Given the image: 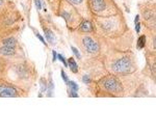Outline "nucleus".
I'll use <instances>...</instances> for the list:
<instances>
[{"mask_svg":"<svg viewBox=\"0 0 156 138\" xmlns=\"http://www.w3.org/2000/svg\"><path fill=\"white\" fill-rule=\"evenodd\" d=\"M79 29L84 32H91L93 30V25L90 21H83L81 24H80Z\"/></svg>","mask_w":156,"mask_h":138,"instance_id":"7","label":"nucleus"},{"mask_svg":"<svg viewBox=\"0 0 156 138\" xmlns=\"http://www.w3.org/2000/svg\"><path fill=\"white\" fill-rule=\"evenodd\" d=\"M146 45V37L145 35H140L138 40V49H143Z\"/></svg>","mask_w":156,"mask_h":138,"instance_id":"9","label":"nucleus"},{"mask_svg":"<svg viewBox=\"0 0 156 138\" xmlns=\"http://www.w3.org/2000/svg\"><path fill=\"white\" fill-rule=\"evenodd\" d=\"M2 3H3V0H0V5H2Z\"/></svg>","mask_w":156,"mask_h":138,"instance_id":"24","label":"nucleus"},{"mask_svg":"<svg viewBox=\"0 0 156 138\" xmlns=\"http://www.w3.org/2000/svg\"><path fill=\"white\" fill-rule=\"evenodd\" d=\"M57 57H58V59L64 64V66H68V64H67V61H66V59H65V57L61 54H57Z\"/></svg>","mask_w":156,"mask_h":138,"instance_id":"14","label":"nucleus"},{"mask_svg":"<svg viewBox=\"0 0 156 138\" xmlns=\"http://www.w3.org/2000/svg\"><path fill=\"white\" fill-rule=\"evenodd\" d=\"M52 54H53V61L56 60V57H57V54H56L55 51H52Z\"/></svg>","mask_w":156,"mask_h":138,"instance_id":"22","label":"nucleus"},{"mask_svg":"<svg viewBox=\"0 0 156 138\" xmlns=\"http://www.w3.org/2000/svg\"><path fill=\"white\" fill-rule=\"evenodd\" d=\"M101 84H102V86L104 87V89L108 90V91H119V90L121 89L120 82L116 80V78L112 77V76L104 78V79L102 80Z\"/></svg>","mask_w":156,"mask_h":138,"instance_id":"3","label":"nucleus"},{"mask_svg":"<svg viewBox=\"0 0 156 138\" xmlns=\"http://www.w3.org/2000/svg\"><path fill=\"white\" fill-rule=\"evenodd\" d=\"M82 44L84 46L85 50L89 52V53H97L99 50V45L97 44L96 41H94L92 37H83L82 40Z\"/></svg>","mask_w":156,"mask_h":138,"instance_id":"4","label":"nucleus"},{"mask_svg":"<svg viewBox=\"0 0 156 138\" xmlns=\"http://www.w3.org/2000/svg\"><path fill=\"white\" fill-rule=\"evenodd\" d=\"M72 51H73V53H74L75 55H76L77 57H78V58H80V53H79V51L77 50V49L75 48V47H72Z\"/></svg>","mask_w":156,"mask_h":138,"instance_id":"16","label":"nucleus"},{"mask_svg":"<svg viewBox=\"0 0 156 138\" xmlns=\"http://www.w3.org/2000/svg\"><path fill=\"white\" fill-rule=\"evenodd\" d=\"M67 84L69 85L70 90H74V91H77V90H78V85H77L74 81H68Z\"/></svg>","mask_w":156,"mask_h":138,"instance_id":"11","label":"nucleus"},{"mask_svg":"<svg viewBox=\"0 0 156 138\" xmlns=\"http://www.w3.org/2000/svg\"><path fill=\"white\" fill-rule=\"evenodd\" d=\"M73 3H76V4H79V3L82 2V0H71Z\"/></svg>","mask_w":156,"mask_h":138,"instance_id":"23","label":"nucleus"},{"mask_svg":"<svg viewBox=\"0 0 156 138\" xmlns=\"http://www.w3.org/2000/svg\"><path fill=\"white\" fill-rule=\"evenodd\" d=\"M48 88H49V93H48V96L50 97L51 93H51V90H53V82H50V84H49V87H48Z\"/></svg>","mask_w":156,"mask_h":138,"instance_id":"21","label":"nucleus"},{"mask_svg":"<svg viewBox=\"0 0 156 138\" xmlns=\"http://www.w3.org/2000/svg\"><path fill=\"white\" fill-rule=\"evenodd\" d=\"M37 37H39V40H40L41 42H42V43H44V45H46V46H47V43H46L45 39H44V37H43L42 35H41V34H39V33H37Z\"/></svg>","mask_w":156,"mask_h":138,"instance_id":"19","label":"nucleus"},{"mask_svg":"<svg viewBox=\"0 0 156 138\" xmlns=\"http://www.w3.org/2000/svg\"><path fill=\"white\" fill-rule=\"evenodd\" d=\"M112 68H114V72L125 74V73L130 72V70H131V62H130V60L127 57H123V58L116 61V64H114Z\"/></svg>","mask_w":156,"mask_h":138,"instance_id":"2","label":"nucleus"},{"mask_svg":"<svg viewBox=\"0 0 156 138\" xmlns=\"http://www.w3.org/2000/svg\"><path fill=\"white\" fill-rule=\"evenodd\" d=\"M44 32H45L46 39L48 40L49 43H53L54 42V37H53V33L50 31L49 29H44Z\"/></svg>","mask_w":156,"mask_h":138,"instance_id":"10","label":"nucleus"},{"mask_svg":"<svg viewBox=\"0 0 156 138\" xmlns=\"http://www.w3.org/2000/svg\"><path fill=\"white\" fill-rule=\"evenodd\" d=\"M16 45H17L16 39L7 37V39H5V40L3 41L2 47L0 48V53L5 56L14 55L15 52H16Z\"/></svg>","mask_w":156,"mask_h":138,"instance_id":"1","label":"nucleus"},{"mask_svg":"<svg viewBox=\"0 0 156 138\" xmlns=\"http://www.w3.org/2000/svg\"><path fill=\"white\" fill-rule=\"evenodd\" d=\"M61 77H63V79H64V81L65 82H68V77H67V75H66V73H65V71L64 70H61Z\"/></svg>","mask_w":156,"mask_h":138,"instance_id":"17","label":"nucleus"},{"mask_svg":"<svg viewBox=\"0 0 156 138\" xmlns=\"http://www.w3.org/2000/svg\"><path fill=\"white\" fill-rule=\"evenodd\" d=\"M91 6H92L93 11L99 13L104 9L105 2H104V0H91Z\"/></svg>","mask_w":156,"mask_h":138,"instance_id":"6","label":"nucleus"},{"mask_svg":"<svg viewBox=\"0 0 156 138\" xmlns=\"http://www.w3.org/2000/svg\"><path fill=\"white\" fill-rule=\"evenodd\" d=\"M17 90L8 85H1L0 86V97H16Z\"/></svg>","mask_w":156,"mask_h":138,"instance_id":"5","label":"nucleus"},{"mask_svg":"<svg viewBox=\"0 0 156 138\" xmlns=\"http://www.w3.org/2000/svg\"><path fill=\"white\" fill-rule=\"evenodd\" d=\"M35 5H37V9H41V7H42V3H41L40 0H35Z\"/></svg>","mask_w":156,"mask_h":138,"instance_id":"20","label":"nucleus"},{"mask_svg":"<svg viewBox=\"0 0 156 138\" xmlns=\"http://www.w3.org/2000/svg\"><path fill=\"white\" fill-rule=\"evenodd\" d=\"M82 81H83L84 83H90L91 79H90V77H89L87 75H85V76H83V77H82Z\"/></svg>","mask_w":156,"mask_h":138,"instance_id":"18","label":"nucleus"},{"mask_svg":"<svg viewBox=\"0 0 156 138\" xmlns=\"http://www.w3.org/2000/svg\"><path fill=\"white\" fill-rule=\"evenodd\" d=\"M68 62H69L68 66H69V68L71 69V71L76 74V73L78 72V66H77V64H76V61H75V59L72 58V57H70L69 60H68Z\"/></svg>","mask_w":156,"mask_h":138,"instance_id":"8","label":"nucleus"},{"mask_svg":"<svg viewBox=\"0 0 156 138\" xmlns=\"http://www.w3.org/2000/svg\"><path fill=\"white\" fill-rule=\"evenodd\" d=\"M68 93H69V96L72 97V98H77L78 97L77 91H74V90H68Z\"/></svg>","mask_w":156,"mask_h":138,"instance_id":"15","label":"nucleus"},{"mask_svg":"<svg viewBox=\"0 0 156 138\" xmlns=\"http://www.w3.org/2000/svg\"><path fill=\"white\" fill-rule=\"evenodd\" d=\"M46 89H47V84H46V81L45 79H42V81H41V91H46Z\"/></svg>","mask_w":156,"mask_h":138,"instance_id":"13","label":"nucleus"},{"mask_svg":"<svg viewBox=\"0 0 156 138\" xmlns=\"http://www.w3.org/2000/svg\"><path fill=\"white\" fill-rule=\"evenodd\" d=\"M134 23H135V31L140 32V16H138V15L135 17Z\"/></svg>","mask_w":156,"mask_h":138,"instance_id":"12","label":"nucleus"}]
</instances>
